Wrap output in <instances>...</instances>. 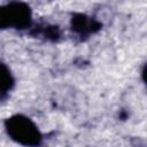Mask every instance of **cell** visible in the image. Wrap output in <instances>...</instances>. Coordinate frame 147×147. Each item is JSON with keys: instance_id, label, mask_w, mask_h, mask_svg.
Wrapping results in <instances>:
<instances>
[{"instance_id": "obj_1", "label": "cell", "mask_w": 147, "mask_h": 147, "mask_svg": "<svg viewBox=\"0 0 147 147\" xmlns=\"http://www.w3.org/2000/svg\"><path fill=\"white\" fill-rule=\"evenodd\" d=\"M8 133L17 142L25 146H37L41 139L38 127L24 116H14L7 121Z\"/></svg>"}, {"instance_id": "obj_2", "label": "cell", "mask_w": 147, "mask_h": 147, "mask_svg": "<svg viewBox=\"0 0 147 147\" xmlns=\"http://www.w3.org/2000/svg\"><path fill=\"white\" fill-rule=\"evenodd\" d=\"M30 10L21 3H11L0 7V26L22 28L29 24Z\"/></svg>"}, {"instance_id": "obj_3", "label": "cell", "mask_w": 147, "mask_h": 147, "mask_svg": "<svg viewBox=\"0 0 147 147\" xmlns=\"http://www.w3.org/2000/svg\"><path fill=\"white\" fill-rule=\"evenodd\" d=\"M11 84H13V80L9 71L7 70L6 67L0 64V93L9 90Z\"/></svg>"}]
</instances>
